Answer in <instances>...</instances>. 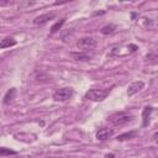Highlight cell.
I'll return each instance as SVG.
<instances>
[{"mask_svg":"<svg viewBox=\"0 0 158 158\" xmlns=\"http://www.w3.org/2000/svg\"><path fill=\"white\" fill-rule=\"evenodd\" d=\"M132 120H133V115L131 112H128V111H118V112H115L111 116H109V118H107V121H110L115 126L126 125V123L131 122Z\"/></svg>","mask_w":158,"mask_h":158,"instance_id":"cell-1","label":"cell"},{"mask_svg":"<svg viewBox=\"0 0 158 158\" xmlns=\"http://www.w3.org/2000/svg\"><path fill=\"white\" fill-rule=\"evenodd\" d=\"M109 94V90L104 89H90L85 93V99L91 101H102Z\"/></svg>","mask_w":158,"mask_h":158,"instance_id":"cell-2","label":"cell"},{"mask_svg":"<svg viewBox=\"0 0 158 158\" xmlns=\"http://www.w3.org/2000/svg\"><path fill=\"white\" fill-rule=\"evenodd\" d=\"M96 44L98 42L93 37H83V38H79V41L77 42V47L81 51H91L96 47Z\"/></svg>","mask_w":158,"mask_h":158,"instance_id":"cell-3","label":"cell"},{"mask_svg":"<svg viewBox=\"0 0 158 158\" xmlns=\"http://www.w3.org/2000/svg\"><path fill=\"white\" fill-rule=\"evenodd\" d=\"M73 96V89L72 88H60L57 89L53 94V99L56 101H65Z\"/></svg>","mask_w":158,"mask_h":158,"instance_id":"cell-4","label":"cell"},{"mask_svg":"<svg viewBox=\"0 0 158 158\" xmlns=\"http://www.w3.org/2000/svg\"><path fill=\"white\" fill-rule=\"evenodd\" d=\"M144 88V83L142 80H136L133 83H131L128 85V89H127V95L128 96H132L135 94H137L138 91H141L142 89Z\"/></svg>","mask_w":158,"mask_h":158,"instance_id":"cell-5","label":"cell"},{"mask_svg":"<svg viewBox=\"0 0 158 158\" xmlns=\"http://www.w3.org/2000/svg\"><path fill=\"white\" fill-rule=\"evenodd\" d=\"M56 17V14L54 12H47V14H43V15H40L37 16L35 20H33V23L40 26V25H44L46 22H48L49 20H53Z\"/></svg>","mask_w":158,"mask_h":158,"instance_id":"cell-6","label":"cell"},{"mask_svg":"<svg viewBox=\"0 0 158 158\" xmlns=\"http://www.w3.org/2000/svg\"><path fill=\"white\" fill-rule=\"evenodd\" d=\"M114 135V131L111 128H106V127H101L99 128V131L96 132V138L100 141H105L107 138H110Z\"/></svg>","mask_w":158,"mask_h":158,"instance_id":"cell-7","label":"cell"},{"mask_svg":"<svg viewBox=\"0 0 158 158\" xmlns=\"http://www.w3.org/2000/svg\"><path fill=\"white\" fill-rule=\"evenodd\" d=\"M15 95H16V89L15 88H11L6 91V94L4 95V99H2V102L5 105H9L14 99H15Z\"/></svg>","mask_w":158,"mask_h":158,"instance_id":"cell-8","label":"cell"},{"mask_svg":"<svg viewBox=\"0 0 158 158\" xmlns=\"http://www.w3.org/2000/svg\"><path fill=\"white\" fill-rule=\"evenodd\" d=\"M153 109L151 106H144L143 111H142V117H143V126H147L149 123V116L152 114Z\"/></svg>","mask_w":158,"mask_h":158,"instance_id":"cell-9","label":"cell"},{"mask_svg":"<svg viewBox=\"0 0 158 158\" xmlns=\"http://www.w3.org/2000/svg\"><path fill=\"white\" fill-rule=\"evenodd\" d=\"M15 44H16V40H15V38H12V37H5V38L1 41L0 47H1V48H7V47H12V46H15Z\"/></svg>","mask_w":158,"mask_h":158,"instance_id":"cell-10","label":"cell"},{"mask_svg":"<svg viewBox=\"0 0 158 158\" xmlns=\"http://www.w3.org/2000/svg\"><path fill=\"white\" fill-rule=\"evenodd\" d=\"M136 135H137V131H130V132H125V133L118 135L116 139H117V141H126V139L133 138Z\"/></svg>","mask_w":158,"mask_h":158,"instance_id":"cell-11","label":"cell"},{"mask_svg":"<svg viewBox=\"0 0 158 158\" xmlns=\"http://www.w3.org/2000/svg\"><path fill=\"white\" fill-rule=\"evenodd\" d=\"M115 28H116V26L112 25V23L106 25V26H104V27L101 28V33H102V35H110V33H112V32L115 31Z\"/></svg>","mask_w":158,"mask_h":158,"instance_id":"cell-12","label":"cell"},{"mask_svg":"<svg viewBox=\"0 0 158 158\" xmlns=\"http://www.w3.org/2000/svg\"><path fill=\"white\" fill-rule=\"evenodd\" d=\"M70 56H72L75 60H89V59H90V58H89V56L83 54V53H75V52H72V53H70Z\"/></svg>","mask_w":158,"mask_h":158,"instance_id":"cell-13","label":"cell"},{"mask_svg":"<svg viewBox=\"0 0 158 158\" xmlns=\"http://www.w3.org/2000/svg\"><path fill=\"white\" fill-rule=\"evenodd\" d=\"M65 22V19H62L60 21H57L53 26H52V28H51V33H56L57 31H59L60 30V27L63 26V23Z\"/></svg>","mask_w":158,"mask_h":158,"instance_id":"cell-14","label":"cell"},{"mask_svg":"<svg viewBox=\"0 0 158 158\" xmlns=\"http://www.w3.org/2000/svg\"><path fill=\"white\" fill-rule=\"evenodd\" d=\"M16 156V152L10 149V148H5V147H1L0 148V156L1 157H5V156Z\"/></svg>","mask_w":158,"mask_h":158,"instance_id":"cell-15","label":"cell"},{"mask_svg":"<svg viewBox=\"0 0 158 158\" xmlns=\"http://www.w3.org/2000/svg\"><path fill=\"white\" fill-rule=\"evenodd\" d=\"M104 158H115V154L114 153H109V154H105Z\"/></svg>","mask_w":158,"mask_h":158,"instance_id":"cell-16","label":"cell"},{"mask_svg":"<svg viewBox=\"0 0 158 158\" xmlns=\"http://www.w3.org/2000/svg\"><path fill=\"white\" fill-rule=\"evenodd\" d=\"M154 138H158V133H156V135H154Z\"/></svg>","mask_w":158,"mask_h":158,"instance_id":"cell-17","label":"cell"},{"mask_svg":"<svg viewBox=\"0 0 158 158\" xmlns=\"http://www.w3.org/2000/svg\"><path fill=\"white\" fill-rule=\"evenodd\" d=\"M17 158H21V157H17Z\"/></svg>","mask_w":158,"mask_h":158,"instance_id":"cell-18","label":"cell"}]
</instances>
